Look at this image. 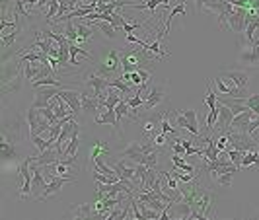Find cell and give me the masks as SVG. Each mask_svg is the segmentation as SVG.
Listing matches in <instances>:
<instances>
[{
    "instance_id": "obj_11",
    "label": "cell",
    "mask_w": 259,
    "mask_h": 220,
    "mask_svg": "<svg viewBox=\"0 0 259 220\" xmlns=\"http://www.w3.org/2000/svg\"><path fill=\"white\" fill-rule=\"evenodd\" d=\"M113 170H115L117 176L121 177V179H131V181L137 179V162L131 160V158H121V160L113 166ZM135 183H137V181H135Z\"/></svg>"
},
{
    "instance_id": "obj_36",
    "label": "cell",
    "mask_w": 259,
    "mask_h": 220,
    "mask_svg": "<svg viewBox=\"0 0 259 220\" xmlns=\"http://www.w3.org/2000/svg\"><path fill=\"white\" fill-rule=\"evenodd\" d=\"M20 31H22V28H20V30H14V33H10V35H2V47H4V49H10Z\"/></svg>"
},
{
    "instance_id": "obj_23",
    "label": "cell",
    "mask_w": 259,
    "mask_h": 220,
    "mask_svg": "<svg viewBox=\"0 0 259 220\" xmlns=\"http://www.w3.org/2000/svg\"><path fill=\"white\" fill-rule=\"evenodd\" d=\"M160 154H162V146L156 148V150H152V152H148V154H143L139 164H146L148 168H156V166H158Z\"/></svg>"
},
{
    "instance_id": "obj_12",
    "label": "cell",
    "mask_w": 259,
    "mask_h": 220,
    "mask_svg": "<svg viewBox=\"0 0 259 220\" xmlns=\"http://www.w3.org/2000/svg\"><path fill=\"white\" fill-rule=\"evenodd\" d=\"M76 181V177L74 176H53L49 179V183H47V189L43 193V201L47 197H51V195H57L58 191H62V187L67 185V183H74Z\"/></svg>"
},
{
    "instance_id": "obj_13",
    "label": "cell",
    "mask_w": 259,
    "mask_h": 220,
    "mask_svg": "<svg viewBox=\"0 0 259 220\" xmlns=\"http://www.w3.org/2000/svg\"><path fill=\"white\" fill-rule=\"evenodd\" d=\"M58 96L64 100L72 107L74 113H80L82 111V98H80V92L78 90H72V88H60Z\"/></svg>"
},
{
    "instance_id": "obj_34",
    "label": "cell",
    "mask_w": 259,
    "mask_h": 220,
    "mask_svg": "<svg viewBox=\"0 0 259 220\" xmlns=\"http://www.w3.org/2000/svg\"><path fill=\"white\" fill-rule=\"evenodd\" d=\"M94 164H96V170H100V172H103V174H109V176H113V174H117L115 170H113V166L109 168V166H107L105 162L101 160L100 156H98V158H94Z\"/></svg>"
},
{
    "instance_id": "obj_19",
    "label": "cell",
    "mask_w": 259,
    "mask_h": 220,
    "mask_svg": "<svg viewBox=\"0 0 259 220\" xmlns=\"http://www.w3.org/2000/svg\"><path fill=\"white\" fill-rule=\"evenodd\" d=\"M141 156H143V144L141 142H131L129 146L121 152V158H131V160H135L137 164L141 160Z\"/></svg>"
},
{
    "instance_id": "obj_4",
    "label": "cell",
    "mask_w": 259,
    "mask_h": 220,
    "mask_svg": "<svg viewBox=\"0 0 259 220\" xmlns=\"http://www.w3.org/2000/svg\"><path fill=\"white\" fill-rule=\"evenodd\" d=\"M164 84L162 82H158V84H154V86H150V90L146 92V94H143L144 98V105L143 109L144 111H150V109H154L158 103H162L164 100H166V94H164Z\"/></svg>"
},
{
    "instance_id": "obj_44",
    "label": "cell",
    "mask_w": 259,
    "mask_h": 220,
    "mask_svg": "<svg viewBox=\"0 0 259 220\" xmlns=\"http://www.w3.org/2000/svg\"><path fill=\"white\" fill-rule=\"evenodd\" d=\"M154 142H156L158 146H164V144H166V132H160L158 136L154 138Z\"/></svg>"
},
{
    "instance_id": "obj_2",
    "label": "cell",
    "mask_w": 259,
    "mask_h": 220,
    "mask_svg": "<svg viewBox=\"0 0 259 220\" xmlns=\"http://www.w3.org/2000/svg\"><path fill=\"white\" fill-rule=\"evenodd\" d=\"M193 210H199L203 216L207 218L209 214H213V206H215V195L209 189H203L201 185L195 191V197H193Z\"/></svg>"
},
{
    "instance_id": "obj_37",
    "label": "cell",
    "mask_w": 259,
    "mask_h": 220,
    "mask_svg": "<svg viewBox=\"0 0 259 220\" xmlns=\"http://www.w3.org/2000/svg\"><path fill=\"white\" fill-rule=\"evenodd\" d=\"M216 119H218V107H216V109H211V113H209V117H207V134L213 131Z\"/></svg>"
},
{
    "instance_id": "obj_25",
    "label": "cell",
    "mask_w": 259,
    "mask_h": 220,
    "mask_svg": "<svg viewBox=\"0 0 259 220\" xmlns=\"http://www.w3.org/2000/svg\"><path fill=\"white\" fill-rule=\"evenodd\" d=\"M236 172H226V174H211V179L215 181L216 185H220V187H230L232 185V177H234Z\"/></svg>"
},
{
    "instance_id": "obj_41",
    "label": "cell",
    "mask_w": 259,
    "mask_h": 220,
    "mask_svg": "<svg viewBox=\"0 0 259 220\" xmlns=\"http://www.w3.org/2000/svg\"><path fill=\"white\" fill-rule=\"evenodd\" d=\"M255 131H259V117L251 119V121H249V125L245 127V131H244V132H247V134H253Z\"/></svg>"
},
{
    "instance_id": "obj_16",
    "label": "cell",
    "mask_w": 259,
    "mask_h": 220,
    "mask_svg": "<svg viewBox=\"0 0 259 220\" xmlns=\"http://www.w3.org/2000/svg\"><path fill=\"white\" fill-rule=\"evenodd\" d=\"M31 160L33 164H39V166H45V164H53V162H58L60 160V154H58V150L53 146H49L45 152H41L39 156H31Z\"/></svg>"
},
{
    "instance_id": "obj_39",
    "label": "cell",
    "mask_w": 259,
    "mask_h": 220,
    "mask_svg": "<svg viewBox=\"0 0 259 220\" xmlns=\"http://www.w3.org/2000/svg\"><path fill=\"white\" fill-rule=\"evenodd\" d=\"M216 98H218V96L211 90V86H207V100H205V103H207L211 109H216Z\"/></svg>"
},
{
    "instance_id": "obj_9",
    "label": "cell",
    "mask_w": 259,
    "mask_h": 220,
    "mask_svg": "<svg viewBox=\"0 0 259 220\" xmlns=\"http://www.w3.org/2000/svg\"><path fill=\"white\" fill-rule=\"evenodd\" d=\"M94 123H96V125H111L113 131H115L119 136H123V131H121V125H119L115 109H107V107H105V109H100L98 115L94 117Z\"/></svg>"
},
{
    "instance_id": "obj_35",
    "label": "cell",
    "mask_w": 259,
    "mask_h": 220,
    "mask_svg": "<svg viewBox=\"0 0 259 220\" xmlns=\"http://www.w3.org/2000/svg\"><path fill=\"white\" fill-rule=\"evenodd\" d=\"M29 138H31V142H33V146L37 148L39 152H45V150H47V148H49V146H53V144H51L49 140H45V138H41V136H29Z\"/></svg>"
},
{
    "instance_id": "obj_18",
    "label": "cell",
    "mask_w": 259,
    "mask_h": 220,
    "mask_svg": "<svg viewBox=\"0 0 259 220\" xmlns=\"http://www.w3.org/2000/svg\"><path fill=\"white\" fill-rule=\"evenodd\" d=\"M183 115L187 119L189 123V129L187 131L193 134V136H201V131H199V121H197V111L195 109H181Z\"/></svg>"
},
{
    "instance_id": "obj_27",
    "label": "cell",
    "mask_w": 259,
    "mask_h": 220,
    "mask_svg": "<svg viewBox=\"0 0 259 220\" xmlns=\"http://www.w3.org/2000/svg\"><path fill=\"white\" fill-rule=\"evenodd\" d=\"M62 24H64V33H62V35H67V39H69L71 43H76V41H78V30H76L74 20H67V22H62Z\"/></svg>"
},
{
    "instance_id": "obj_8",
    "label": "cell",
    "mask_w": 259,
    "mask_h": 220,
    "mask_svg": "<svg viewBox=\"0 0 259 220\" xmlns=\"http://www.w3.org/2000/svg\"><path fill=\"white\" fill-rule=\"evenodd\" d=\"M121 55V68L123 72H135L141 68V62L144 60V57H141V53L137 51H119Z\"/></svg>"
},
{
    "instance_id": "obj_26",
    "label": "cell",
    "mask_w": 259,
    "mask_h": 220,
    "mask_svg": "<svg viewBox=\"0 0 259 220\" xmlns=\"http://www.w3.org/2000/svg\"><path fill=\"white\" fill-rule=\"evenodd\" d=\"M78 53H80V55H84L86 59H94L86 49H82L78 43H71V64L72 66H78V64H80V60H76V55H78Z\"/></svg>"
},
{
    "instance_id": "obj_24",
    "label": "cell",
    "mask_w": 259,
    "mask_h": 220,
    "mask_svg": "<svg viewBox=\"0 0 259 220\" xmlns=\"http://www.w3.org/2000/svg\"><path fill=\"white\" fill-rule=\"evenodd\" d=\"M76 24V30H78V41L76 43H84V41H88L92 35H94V30L88 26V24H84V22H74Z\"/></svg>"
},
{
    "instance_id": "obj_28",
    "label": "cell",
    "mask_w": 259,
    "mask_h": 220,
    "mask_svg": "<svg viewBox=\"0 0 259 220\" xmlns=\"http://www.w3.org/2000/svg\"><path fill=\"white\" fill-rule=\"evenodd\" d=\"M249 166H259V150H249L244 154L242 168H249Z\"/></svg>"
},
{
    "instance_id": "obj_29",
    "label": "cell",
    "mask_w": 259,
    "mask_h": 220,
    "mask_svg": "<svg viewBox=\"0 0 259 220\" xmlns=\"http://www.w3.org/2000/svg\"><path fill=\"white\" fill-rule=\"evenodd\" d=\"M109 88H117V90H121L123 94H129L131 92V86L123 80V74L121 76H115V78H111L109 80Z\"/></svg>"
},
{
    "instance_id": "obj_17",
    "label": "cell",
    "mask_w": 259,
    "mask_h": 220,
    "mask_svg": "<svg viewBox=\"0 0 259 220\" xmlns=\"http://www.w3.org/2000/svg\"><path fill=\"white\" fill-rule=\"evenodd\" d=\"M20 64H24V76L28 78V80H33L37 74H39V70L43 68L45 62H41V60H28V62H22V60H18Z\"/></svg>"
},
{
    "instance_id": "obj_14",
    "label": "cell",
    "mask_w": 259,
    "mask_h": 220,
    "mask_svg": "<svg viewBox=\"0 0 259 220\" xmlns=\"http://www.w3.org/2000/svg\"><path fill=\"white\" fill-rule=\"evenodd\" d=\"M224 72V78L226 80H230L234 86H238V88H247V84H249V72L247 70H222Z\"/></svg>"
},
{
    "instance_id": "obj_40",
    "label": "cell",
    "mask_w": 259,
    "mask_h": 220,
    "mask_svg": "<svg viewBox=\"0 0 259 220\" xmlns=\"http://www.w3.org/2000/svg\"><path fill=\"white\" fill-rule=\"evenodd\" d=\"M109 24H111L115 30H119V28H123V26H125V18L119 14V12H113V14H111V22H109Z\"/></svg>"
},
{
    "instance_id": "obj_6",
    "label": "cell",
    "mask_w": 259,
    "mask_h": 220,
    "mask_svg": "<svg viewBox=\"0 0 259 220\" xmlns=\"http://www.w3.org/2000/svg\"><path fill=\"white\" fill-rule=\"evenodd\" d=\"M238 60H240L242 66H249V68L259 66V41H255L253 45L245 43L244 49L240 51Z\"/></svg>"
},
{
    "instance_id": "obj_10",
    "label": "cell",
    "mask_w": 259,
    "mask_h": 220,
    "mask_svg": "<svg viewBox=\"0 0 259 220\" xmlns=\"http://www.w3.org/2000/svg\"><path fill=\"white\" fill-rule=\"evenodd\" d=\"M33 164V160H31V156L29 158H26L24 162H20V166H18V172H20V176H22V179H24V187H22V191H20V199H26V197H29V193H31V170H29V166Z\"/></svg>"
},
{
    "instance_id": "obj_30",
    "label": "cell",
    "mask_w": 259,
    "mask_h": 220,
    "mask_svg": "<svg viewBox=\"0 0 259 220\" xmlns=\"http://www.w3.org/2000/svg\"><path fill=\"white\" fill-rule=\"evenodd\" d=\"M226 154H228V158L234 162V166H236L238 170H242V158H244L245 152H242V150H236V148H228V150H226Z\"/></svg>"
},
{
    "instance_id": "obj_33",
    "label": "cell",
    "mask_w": 259,
    "mask_h": 220,
    "mask_svg": "<svg viewBox=\"0 0 259 220\" xmlns=\"http://www.w3.org/2000/svg\"><path fill=\"white\" fill-rule=\"evenodd\" d=\"M101 152H103V154H109V148L105 146V144H103L101 140H96V146H94L92 150H90V160L98 158V156H100Z\"/></svg>"
},
{
    "instance_id": "obj_31",
    "label": "cell",
    "mask_w": 259,
    "mask_h": 220,
    "mask_svg": "<svg viewBox=\"0 0 259 220\" xmlns=\"http://www.w3.org/2000/svg\"><path fill=\"white\" fill-rule=\"evenodd\" d=\"M115 113H117V119H119V123H121V119L125 117V115H131V107H129V103H127V98H123L121 102L117 103Z\"/></svg>"
},
{
    "instance_id": "obj_5",
    "label": "cell",
    "mask_w": 259,
    "mask_h": 220,
    "mask_svg": "<svg viewBox=\"0 0 259 220\" xmlns=\"http://www.w3.org/2000/svg\"><path fill=\"white\" fill-rule=\"evenodd\" d=\"M58 92H60L58 86H41V88H35V100L31 102V107H35V109L47 107Z\"/></svg>"
},
{
    "instance_id": "obj_43",
    "label": "cell",
    "mask_w": 259,
    "mask_h": 220,
    "mask_svg": "<svg viewBox=\"0 0 259 220\" xmlns=\"http://www.w3.org/2000/svg\"><path fill=\"white\" fill-rule=\"evenodd\" d=\"M158 4H162L160 0H146V8H148V10H152L154 14H156V8H158Z\"/></svg>"
},
{
    "instance_id": "obj_15",
    "label": "cell",
    "mask_w": 259,
    "mask_h": 220,
    "mask_svg": "<svg viewBox=\"0 0 259 220\" xmlns=\"http://www.w3.org/2000/svg\"><path fill=\"white\" fill-rule=\"evenodd\" d=\"M236 117L234 115V111H232L228 105H224V103H218V129L222 132L228 131V127H230L232 119Z\"/></svg>"
},
{
    "instance_id": "obj_7",
    "label": "cell",
    "mask_w": 259,
    "mask_h": 220,
    "mask_svg": "<svg viewBox=\"0 0 259 220\" xmlns=\"http://www.w3.org/2000/svg\"><path fill=\"white\" fill-rule=\"evenodd\" d=\"M245 16H247V8L234 6V10L228 16V22H226V30L234 31V33L245 31Z\"/></svg>"
},
{
    "instance_id": "obj_42",
    "label": "cell",
    "mask_w": 259,
    "mask_h": 220,
    "mask_svg": "<svg viewBox=\"0 0 259 220\" xmlns=\"http://www.w3.org/2000/svg\"><path fill=\"white\" fill-rule=\"evenodd\" d=\"M141 28H143V24H127V22H125V26H123L125 33H133L135 30H141Z\"/></svg>"
},
{
    "instance_id": "obj_21",
    "label": "cell",
    "mask_w": 259,
    "mask_h": 220,
    "mask_svg": "<svg viewBox=\"0 0 259 220\" xmlns=\"http://www.w3.org/2000/svg\"><path fill=\"white\" fill-rule=\"evenodd\" d=\"M84 24H88V26H94V28H98V30L105 35V37H109V39H115L117 33H115V28L109 24V22H101V20H98V22H84Z\"/></svg>"
},
{
    "instance_id": "obj_38",
    "label": "cell",
    "mask_w": 259,
    "mask_h": 220,
    "mask_svg": "<svg viewBox=\"0 0 259 220\" xmlns=\"http://www.w3.org/2000/svg\"><path fill=\"white\" fill-rule=\"evenodd\" d=\"M127 103H129L131 109H141V107L144 105V98H143V96H139V94H137V96H133V98H129V100H127Z\"/></svg>"
},
{
    "instance_id": "obj_1",
    "label": "cell",
    "mask_w": 259,
    "mask_h": 220,
    "mask_svg": "<svg viewBox=\"0 0 259 220\" xmlns=\"http://www.w3.org/2000/svg\"><path fill=\"white\" fill-rule=\"evenodd\" d=\"M28 127H29V136H39L41 132H47L53 125L49 123V119L41 113V109H35L29 105L28 109Z\"/></svg>"
},
{
    "instance_id": "obj_22",
    "label": "cell",
    "mask_w": 259,
    "mask_h": 220,
    "mask_svg": "<svg viewBox=\"0 0 259 220\" xmlns=\"http://www.w3.org/2000/svg\"><path fill=\"white\" fill-rule=\"evenodd\" d=\"M0 154L4 160H14L18 158V150H16L14 142H8V140H0Z\"/></svg>"
},
{
    "instance_id": "obj_32",
    "label": "cell",
    "mask_w": 259,
    "mask_h": 220,
    "mask_svg": "<svg viewBox=\"0 0 259 220\" xmlns=\"http://www.w3.org/2000/svg\"><path fill=\"white\" fill-rule=\"evenodd\" d=\"M242 103L247 105L249 109H253L259 115V94H253V96H247V98H242Z\"/></svg>"
},
{
    "instance_id": "obj_20",
    "label": "cell",
    "mask_w": 259,
    "mask_h": 220,
    "mask_svg": "<svg viewBox=\"0 0 259 220\" xmlns=\"http://www.w3.org/2000/svg\"><path fill=\"white\" fill-rule=\"evenodd\" d=\"M71 216L72 218H78V220H88L94 216V208H92V205H88V203L78 205L71 210Z\"/></svg>"
},
{
    "instance_id": "obj_3",
    "label": "cell",
    "mask_w": 259,
    "mask_h": 220,
    "mask_svg": "<svg viewBox=\"0 0 259 220\" xmlns=\"http://www.w3.org/2000/svg\"><path fill=\"white\" fill-rule=\"evenodd\" d=\"M31 172H33V181H31V193L29 197L33 201H43V193L47 189V181L43 177V168L39 164L31 166Z\"/></svg>"
}]
</instances>
